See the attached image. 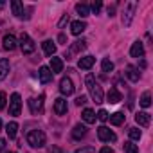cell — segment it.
Segmentation results:
<instances>
[{
	"mask_svg": "<svg viewBox=\"0 0 153 153\" xmlns=\"http://www.w3.org/2000/svg\"><path fill=\"white\" fill-rule=\"evenodd\" d=\"M85 85H87V88H88V94H90V97L96 101V103H103V88H101V85L96 81V78H94V74H87V78H85Z\"/></svg>",
	"mask_w": 153,
	"mask_h": 153,
	"instance_id": "6da1fadb",
	"label": "cell"
},
{
	"mask_svg": "<svg viewBox=\"0 0 153 153\" xmlns=\"http://www.w3.org/2000/svg\"><path fill=\"white\" fill-rule=\"evenodd\" d=\"M27 144H31L33 148H43L47 144V137L42 130H31L27 133Z\"/></svg>",
	"mask_w": 153,
	"mask_h": 153,
	"instance_id": "7a4b0ae2",
	"label": "cell"
},
{
	"mask_svg": "<svg viewBox=\"0 0 153 153\" xmlns=\"http://www.w3.org/2000/svg\"><path fill=\"white\" fill-rule=\"evenodd\" d=\"M135 9H137V2H135V0H130V2L124 6V13H123V25H124V27H130V25H131Z\"/></svg>",
	"mask_w": 153,
	"mask_h": 153,
	"instance_id": "3957f363",
	"label": "cell"
},
{
	"mask_svg": "<svg viewBox=\"0 0 153 153\" xmlns=\"http://www.w3.org/2000/svg\"><path fill=\"white\" fill-rule=\"evenodd\" d=\"M20 112H22V97H20V94H18V92H15V94H11V101H9V114H11V115H15V117H18V115H20Z\"/></svg>",
	"mask_w": 153,
	"mask_h": 153,
	"instance_id": "277c9868",
	"label": "cell"
},
{
	"mask_svg": "<svg viewBox=\"0 0 153 153\" xmlns=\"http://www.w3.org/2000/svg\"><path fill=\"white\" fill-rule=\"evenodd\" d=\"M20 49H22V52L24 54H31V52H34V49H36V45H34V42L31 40V36L29 34H22L20 36Z\"/></svg>",
	"mask_w": 153,
	"mask_h": 153,
	"instance_id": "5b68a950",
	"label": "cell"
},
{
	"mask_svg": "<svg viewBox=\"0 0 153 153\" xmlns=\"http://www.w3.org/2000/svg\"><path fill=\"white\" fill-rule=\"evenodd\" d=\"M97 137H99V140H103V142H115V139H117V135H115L112 130H108L106 126H99V128H97Z\"/></svg>",
	"mask_w": 153,
	"mask_h": 153,
	"instance_id": "8992f818",
	"label": "cell"
},
{
	"mask_svg": "<svg viewBox=\"0 0 153 153\" xmlns=\"http://www.w3.org/2000/svg\"><path fill=\"white\" fill-rule=\"evenodd\" d=\"M87 47V42L85 40H78V42H74L70 47H68V51H67V54H65V58L67 59H72V56L74 54H78V52H81L83 49Z\"/></svg>",
	"mask_w": 153,
	"mask_h": 153,
	"instance_id": "52a82bcc",
	"label": "cell"
},
{
	"mask_svg": "<svg viewBox=\"0 0 153 153\" xmlns=\"http://www.w3.org/2000/svg\"><path fill=\"white\" fill-rule=\"evenodd\" d=\"M59 92L63 96H72L74 94V83H72L70 78H61V81H59Z\"/></svg>",
	"mask_w": 153,
	"mask_h": 153,
	"instance_id": "ba28073f",
	"label": "cell"
},
{
	"mask_svg": "<svg viewBox=\"0 0 153 153\" xmlns=\"http://www.w3.org/2000/svg\"><path fill=\"white\" fill-rule=\"evenodd\" d=\"M94 63H96V58H94V56H83V58H79L78 67H79L81 70H90V68L94 67Z\"/></svg>",
	"mask_w": 153,
	"mask_h": 153,
	"instance_id": "9c48e42d",
	"label": "cell"
},
{
	"mask_svg": "<svg viewBox=\"0 0 153 153\" xmlns=\"http://www.w3.org/2000/svg\"><path fill=\"white\" fill-rule=\"evenodd\" d=\"M52 72H51V68L49 67H40V70H38V78H40V81L42 83H51L52 81Z\"/></svg>",
	"mask_w": 153,
	"mask_h": 153,
	"instance_id": "30bf717a",
	"label": "cell"
},
{
	"mask_svg": "<svg viewBox=\"0 0 153 153\" xmlns=\"http://www.w3.org/2000/svg\"><path fill=\"white\" fill-rule=\"evenodd\" d=\"M67 110H68V106H67V99L58 97V99L54 101V112H56L58 115H65Z\"/></svg>",
	"mask_w": 153,
	"mask_h": 153,
	"instance_id": "8fae6325",
	"label": "cell"
},
{
	"mask_svg": "<svg viewBox=\"0 0 153 153\" xmlns=\"http://www.w3.org/2000/svg\"><path fill=\"white\" fill-rule=\"evenodd\" d=\"M126 76H128V79H130L131 83H137V81L140 79V72H139V68H135L133 65H128V67H126Z\"/></svg>",
	"mask_w": 153,
	"mask_h": 153,
	"instance_id": "7c38bea8",
	"label": "cell"
},
{
	"mask_svg": "<svg viewBox=\"0 0 153 153\" xmlns=\"http://www.w3.org/2000/svg\"><path fill=\"white\" fill-rule=\"evenodd\" d=\"M108 103H112V105H117V103H121L123 101V96H121V92L115 88V87H112L110 90H108Z\"/></svg>",
	"mask_w": 153,
	"mask_h": 153,
	"instance_id": "4fadbf2b",
	"label": "cell"
},
{
	"mask_svg": "<svg viewBox=\"0 0 153 153\" xmlns=\"http://www.w3.org/2000/svg\"><path fill=\"white\" fill-rule=\"evenodd\" d=\"M85 29H87V24L81 22V20H76V22L70 24V31H72V34H76V36H79Z\"/></svg>",
	"mask_w": 153,
	"mask_h": 153,
	"instance_id": "5bb4252c",
	"label": "cell"
},
{
	"mask_svg": "<svg viewBox=\"0 0 153 153\" xmlns=\"http://www.w3.org/2000/svg\"><path fill=\"white\" fill-rule=\"evenodd\" d=\"M2 43H4V49L6 51H15L16 49V38L13 34H6L4 40H2Z\"/></svg>",
	"mask_w": 153,
	"mask_h": 153,
	"instance_id": "9a60e30c",
	"label": "cell"
},
{
	"mask_svg": "<svg viewBox=\"0 0 153 153\" xmlns=\"http://www.w3.org/2000/svg\"><path fill=\"white\" fill-rule=\"evenodd\" d=\"M130 54H131V58H142L144 56V45L140 42H135L130 49Z\"/></svg>",
	"mask_w": 153,
	"mask_h": 153,
	"instance_id": "2e32d148",
	"label": "cell"
},
{
	"mask_svg": "<svg viewBox=\"0 0 153 153\" xmlns=\"http://www.w3.org/2000/svg\"><path fill=\"white\" fill-rule=\"evenodd\" d=\"M51 72L52 74H58V72H61L63 70V61H61V58H56V56H52L51 58Z\"/></svg>",
	"mask_w": 153,
	"mask_h": 153,
	"instance_id": "e0dca14e",
	"label": "cell"
},
{
	"mask_svg": "<svg viewBox=\"0 0 153 153\" xmlns=\"http://www.w3.org/2000/svg\"><path fill=\"white\" fill-rule=\"evenodd\" d=\"M135 121H137V124H139V126H149L151 117H149V114H148V112H139V114L135 115Z\"/></svg>",
	"mask_w": 153,
	"mask_h": 153,
	"instance_id": "ac0fdd59",
	"label": "cell"
},
{
	"mask_svg": "<svg viewBox=\"0 0 153 153\" xmlns=\"http://www.w3.org/2000/svg\"><path fill=\"white\" fill-rule=\"evenodd\" d=\"M85 135H87V126H85V124H76V126H74V130H72V137H74L76 140L83 139Z\"/></svg>",
	"mask_w": 153,
	"mask_h": 153,
	"instance_id": "d6986e66",
	"label": "cell"
},
{
	"mask_svg": "<svg viewBox=\"0 0 153 153\" xmlns=\"http://www.w3.org/2000/svg\"><path fill=\"white\" fill-rule=\"evenodd\" d=\"M124 119H126V115H124L123 112H115V114L108 115V121H110V124H114V126L123 124V123H124Z\"/></svg>",
	"mask_w": 153,
	"mask_h": 153,
	"instance_id": "ffe728a7",
	"label": "cell"
},
{
	"mask_svg": "<svg viewBox=\"0 0 153 153\" xmlns=\"http://www.w3.org/2000/svg\"><path fill=\"white\" fill-rule=\"evenodd\" d=\"M11 9H13V15L16 18H24V4L18 2V0H13L11 2Z\"/></svg>",
	"mask_w": 153,
	"mask_h": 153,
	"instance_id": "44dd1931",
	"label": "cell"
},
{
	"mask_svg": "<svg viewBox=\"0 0 153 153\" xmlns=\"http://www.w3.org/2000/svg\"><path fill=\"white\" fill-rule=\"evenodd\" d=\"M81 117H83V121L87 123V124H92V123H96V112L92 110V108H85L83 110V114H81Z\"/></svg>",
	"mask_w": 153,
	"mask_h": 153,
	"instance_id": "7402d4cb",
	"label": "cell"
},
{
	"mask_svg": "<svg viewBox=\"0 0 153 153\" xmlns=\"http://www.w3.org/2000/svg\"><path fill=\"white\" fill-rule=\"evenodd\" d=\"M9 74V61L6 58H0V79H6Z\"/></svg>",
	"mask_w": 153,
	"mask_h": 153,
	"instance_id": "603a6c76",
	"label": "cell"
},
{
	"mask_svg": "<svg viewBox=\"0 0 153 153\" xmlns=\"http://www.w3.org/2000/svg\"><path fill=\"white\" fill-rule=\"evenodd\" d=\"M42 47H43V52H45L47 56H54V52H56V45H54L52 40H45V42L42 43Z\"/></svg>",
	"mask_w": 153,
	"mask_h": 153,
	"instance_id": "cb8c5ba5",
	"label": "cell"
},
{
	"mask_svg": "<svg viewBox=\"0 0 153 153\" xmlns=\"http://www.w3.org/2000/svg\"><path fill=\"white\" fill-rule=\"evenodd\" d=\"M27 103H29L31 112H38V110L42 108V105H43V96H40L38 99H34V97H33V99H29Z\"/></svg>",
	"mask_w": 153,
	"mask_h": 153,
	"instance_id": "d4e9b609",
	"label": "cell"
},
{
	"mask_svg": "<svg viewBox=\"0 0 153 153\" xmlns=\"http://www.w3.org/2000/svg\"><path fill=\"white\" fill-rule=\"evenodd\" d=\"M76 11H78V15L81 16V18H87L88 15H90V9H88V6L87 4H76Z\"/></svg>",
	"mask_w": 153,
	"mask_h": 153,
	"instance_id": "484cf974",
	"label": "cell"
},
{
	"mask_svg": "<svg viewBox=\"0 0 153 153\" xmlns=\"http://www.w3.org/2000/svg\"><path fill=\"white\" fill-rule=\"evenodd\" d=\"M6 131H7V137L9 139H15L16 137V133H18V124L13 121V123H9L7 126H6Z\"/></svg>",
	"mask_w": 153,
	"mask_h": 153,
	"instance_id": "4316f807",
	"label": "cell"
},
{
	"mask_svg": "<svg viewBox=\"0 0 153 153\" xmlns=\"http://www.w3.org/2000/svg\"><path fill=\"white\" fill-rule=\"evenodd\" d=\"M123 149H124V153H139L137 144H133L131 140H126V142L123 144Z\"/></svg>",
	"mask_w": 153,
	"mask_h": 153,
	"instance_id": "83f0119b",
	"label": "cell"
},
{
	"mask_svg": "<svg viewBox=\"0 0 153 153\" xmlns=\"http://www.w3.org/2000/svg\"><path fill=\"white\" fill-rule=\"evenodd\" d=\"M139 103H140L142 108H149V106H151V94H149V92H144Z\"/></svg>",
	"mask_w": 153,
	"mask_h": 153,
	"instance_id": "f1b7e54d",
	"label": "cell"
},
{
	"mask_svg": "<svg viewBox=\"0 0 153 153\" xmlns=\"http://www.w3.org/2000/svg\"><path fill=\"white\" fill-rule=\"evenodd\" d=\"M101 67H103V72H112V70H114V63H112L108 58H105V59L101 61Z\"/></svg>",
	"mask_w": 153,
	"mask_h": 153,
	"instance_id": "f546056e",
	"label": "cell"
},
{
	"mask_svg": "<svg viewBox=\"0 0 153 153\" xmlns=\"http://www.w3.org/2000/svg\"><path fill=\"white\" fill-rule=\"evenodd\" d=\"M128 133H130V139H131V140H139V139L142 137V133H140L139 128H130Z\"/></svg>",
	"mask_w": 153,
	"mask_h": 153,
	"instance_id": "4dcf8cb0",
	"label": "cell"
},
{
	"mask_svg": "<svg viewBox=\"0 0 153 153\" xmlns=\"http://www.w3.org/2000/svg\"><path fill=\"white\" fill-rule=\"evenodd\" d=\"M96 117H97L99 121H103V123H105V121H108V114H106V110H99Z\"/></svg>",
	"mask_w": 153,
	"mask_h": 153,
	"instance_id": "1f68e13d",
	"label": "cell"
},
{
	"mask_svg": "<svg viewBox=\"0 0 153 153\" xmlns=\"http://www.w3.org/2000/svg\"><path fill=\"white\" fill-rule=\"evenodd\" d=\"M6 101H7L6 92H0V110H4V108H6Z\"/></svg>",
	"mask_w": 153,
	"mask_h": 153,
	"instance_id": "d6a6232c",
	"label": "cell"
},
{
	"mask_svg": "<svg viewBox=\"0 0 153 153\" xmlns=\"http://www.w3.org/2000/svg\"><path fill=\"white\" fill-rule=\"evenodd\" d=\"M101 7H103V4H101V2H94V4H92V6H90L88 9H92V11H94V13L97 15V13L101 11Z\"/></svg>",
	"mask_w": 153,
	"mask_h": 153,
	"instance_id": "836d02e7",
	"label": "cell"
},
{
	"mask_svg": "<svg viewBox=\"0 0 153 153\" xmlns=\"http://www.w3.org/2000/svg\"><path fill=\"white\" fill-rule=\"evenodd\" d=\"M96 149L92 148V146H85V148H81V149H78L76 153H94Z\"/></svg>",
	"mask_w": 153,
	"mask_h": 153,
	"instance_id": "e575fe53",
	"label": "cell"
},
{
	"mask_svg": "<svg viewBox=\"0 0 153 153\" xmlns=\"http://www.w3.org/2000/svg\"><path fill=\"white\" fill-rule=\"evenodd\" d=\"M85 103H87V97H85V96L76 97V105H78V106H81V105H85Z\"/></svg>",
	"mask_w": 153,
	"mask_h": 153,
	"instance_id": "d590c367",
	"label": "cell"
},
{
	"mask_svg": "<svg viewBox=\"0 0 153 153\" xmlns=\"http://www.w3.org/2000/svg\"><path fill=\"white\" fill-rule=\"evenodd\" d=\"M67 22H68V15H63V18L59 20V24H58V25H59V27H63V25H65Z\"/></svg>",
	"mask_w": 153,
	"mask_h": 153,
	"instance_id": "8d00e7d4",
	"label": "cell"
},
{
	"mask_svg": "<svg viewBox=\"0 0 153 153\" xmlns=\"http://www.w3.org/2000/svg\"><path fill=\"white\" fill-rule=\"evenodd\" d=\"M99 153H114V149H112L110 146H105V148H101V149H99Z\"/></svg>",
	"mask_w": 153,
	"mask_h": 153,
	"instance_id": "74e56055",
	"label": "cell"
},
{
	"mask_svg": "<svg viewBox=\"0 0 153 153\" xmlns=\"http://www.w3.org/2000/svg\"><path fill=\"white\" fill-rule=\"evenodd\" d=\"M6 149V139H0V153Z\"/></svg>",
	"mask_w": 153,
	"mask_h": 153,
	"instance_id": "f35d334b",
	"label": "cell"
},
{
	"mask_svg": "<svg viewBox=\"0 0 153 153\" xmlns=\"http://www.w3.org/2000/svg\"><path fill=\"white\" fill-rule=\"evenodd\" d=\"M114 13H115V6H112V7H108V15H110V16H114Z\"/></svg>",
	"mask_w": 153,
	"mask_h": 153,
	"instance_id": "ab89813d",
	"label": "cell"
},
{
	"mask_svg": "<svg viewBox=\"0 0 153 153\" xmlns=\"http://www.w3.org/2000/svg\"><path fill=\"white\" fill-rule=\"evenodd\" d=\"M58 40H59L61 43H65V34H59V38H58Z\"/></svg>",
	"mask_w": 153,
	"mask_h": 153,
	"instance_id": "60d3db41",
	"label": "cell"
},
{
	"mask_svg": "<svg viewBox=\"0 0 153 153\" xmlns=\"http://www.w3.org/2000/svg\"><path fill=\"white\" fill-rule=\"evenodd\" d=\"M4 6H6V2H2V0H0V9H2Z\"/></svg>",
	"mask_w": 153,
	"mask_h": 153,
	"instance_id": "b9f144b4",
	"label": "cell"
},
{
	"mask_svg": "<svg viewBox=\"0 0 153 153\" xmlns=\"http://www.w3.org/2000/svg\"><path fill=\"white\" fill-rule=\"evenodd\" d=\"M0 130H2V121H0Z\"/></svg>",
	"mask_w": 153,
	"mask_h": 153,
	"instance_id": "7bdbcfd3",
	"label": "cell"
},
{
	"mask_svg": "<svg viewBox=\"0 0 153 153\" xmlns=\"http://www.w3.org/2000/svg\"><path fill=\"white\" fill-rule=\"evenodd\" d=\"M9 153H16V151H9Z\"/></svg>",
	"mask_w": 153,
	"mask_h": 153,
	"instance_id": "ee69618b",
	"label": "cell"
}]
</instances>
